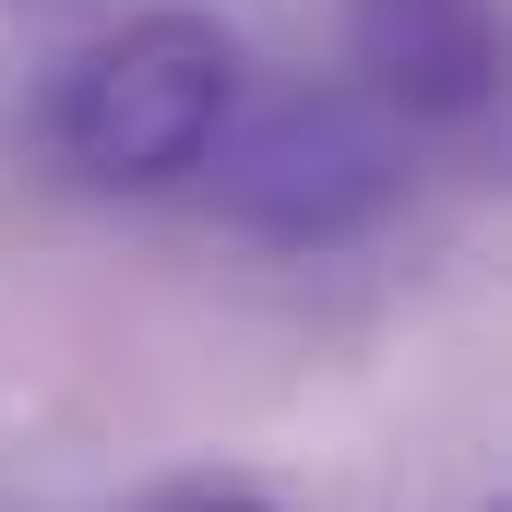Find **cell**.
<instances>
[{
  "label": "cell",
  "mask_w": 512,
  "mask_h": 512,
  "mask_svg": "<svg viewBox=\"0 0 512 512\" xmlns=\"http://www.w3.org/2000/svg\"><path fill=\"white\" fill-rule=\"evenodd\" d=\"M191 191L262 251H334L405 203V131L358 84H298V96H262L215 131Z\"/></svg>",
  "instance_id": "obj_2"
},
{
  "label": "cell",
  "mask_w": 512,
  "mask_h": 512,
  "mask_svg": "<svg viewBox=\"0 0 512 512\" xmlns=\"http://www.w3.org/2000/svg\"><path fill=\"white\" fill-rule=\"evenodd\" d=\"M346 24V84L393 131L489 120L501 96V0H334Z\"/></svg>",
  "instance_id": "obj_3"
},
{
  "label": "cell",
  "mask_w": 512,
  "mask_h": 512,
  "mask_svg": "<svg viewBox=\"0 0 512 512\" xmlns=\"http://www.w3.org/2000/svg\"><path fill=\"white\" fill-rule=\"evenodd\" d=\"M489 512H512V501H489Z\"/></svg>",
  "instance_id": "obj_5"
},
{
  "label": "cell",
  "mask_w": 512,
  "mask_h": 512,
  "mask_svg": "<svg viewBox=\"0 0 512 512\" xmlns=\"http://www.w3.org/2000/svg\"><path fill=\"white\" fill-rule=\"evenodd\" d=\"M227 120H239V24L203 0H143L120 24H96L36 96L48 167L96 203L191 191Z\"/></svg>",
  "instance_id": "obj_1"
},
{
  "label": "cell",
  "mask_w": 512,
  "mask_h": 512,
  "mask_svg": "<svg viewBox=\"0 0 512 512\" xmlns=\"http://www.w3.org/2000/svg\"><path fill=\"white\" fill-rule=\"evenodd\" d=\"M155 512H286V501H262V489H167Z\"/></svg>",
  "instance_id": "obj_4"
}]
</instances>
